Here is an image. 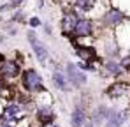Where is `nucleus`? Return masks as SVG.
<instances>
[{"mask_svg":"<svg viewBox=\"0 0 130 127\" xmlns=\"http://www.w3.org/2000/svg\"><path fill=\"white\" fill-rule=\"evenodd\" d=\"M11 21H14V23H23V21H26V16H25V12H23L20 7L16 9V12H14V16H12Z\"/></svg>","mask_w":130,"mask_h":127,"instance_id":"17","label":"nucleus"},{"mask_svg":"<svg viewBox=\"0 0 130 127\" xmlns=\"http://www.w3.org/2000/svg\"><path fill=\"white\" fill-rule=\"evenodd\" d=\"M41 127H60L58 124H56V120L55 122H49V124H44V125H41Z\"/></svg>","mask_w":130,"mask_h":127,"instance_id":"22","label":"nucleus"},{"mask_svg":"<svg viewBox=\"0 0 130 127\" xmlns=\"http://www.w3.org/2000/svg\"><path fill=\"white\" fill-rule=\"evenodd\" d=\"M63 72L69 80V83L72 85V88H83L88 83V76L85 71H81L74 62H67L63 67Z\"/></svg>","mask_w":130,"mask_h":127,"instance_id":"4","label":"nucleus"},{"mask_svg":"<svg viewBox=\"0 0 130 127\" xmlns=\"http://www.w3.org/2000/svg\"><path fill=\"white\" fill-rule=\"evenodd\" d=\"M109 108L111 106H107V104H99L97 108H93L91 115H88L90 117V122L93 124V127L104 125V122H106V118H107V115H109Z\"/></svg>","mask_w":130,"mask_h":127,"instance_id":"14","label":"nucleus"},{"mask_svg":"<svg viewBox=\"0 0 130 127\" xmlns=\"http://www.w3.org/2000/svg\"><path fill=\"white\" fill-rule=\"evenodd\" d=\"M128 94H130V85L125 81H116L111 86H107V90H106V95L109 99H123Z\"/></svg>","mask_w":130,"mask_h":127,"instance_id":"13","label":"nucleus"},{"mask_svg":"<svg viewBox=\"0 0 130 127\" xmlns=\"http://www.w3.org/2000/svg\"><path fill=\"white\" fill-rule=\"evenodd\" d=\"M77 18H79V14L74 9H69V11H65L63 14H62L60 28H62V34H63L65 37H70L72 35V30H74V27L77 23Z\"/></svg>","mask_w":130,"mask_h":127,"instance_id":"10","label":"nucleus"},{"mask_svg":"<svg viewBox=\"0 0 130 127\" xmlns=\"http://www.w3.org/2000/svg\"><path fill=\"white\" fill-rule=\"evenodd\" d=\"M97 32V21L86 18V16H79L77 23L72 30V39H86V37H95Z\"/></svg>","mask_w":130,"mask_h":127,"instance_id":"3","label":"nucleus"},{"mask_svg":"<svg viewBox=\"0 0 130 127\" xmlns=\"http://www.w3.org/2000/svg\"><path fill=\"white\" fill-rule=\"evenodd\" d=\"M25 0H11V5H12V9H18V7H21V4Z\"/></svg>","mask_w":130,"mask_h":127,"instance_id":"20","label":"nucleus"},{"mask_svg":"<svg viewBox=\"0 0 130 127\" xmlns=\"http://www.w3.org/2000/svg\"><path fill=\"white\" fill-rule=\"evenodd\" d=\"M125 23V12L121 11V9H116V7H112V9H107V11H104V14L100 16V20H99V27H102V28H111V30H114L116 27H120V25H123Z\"/></svg>","mask_w":130,"mask_h":127,"instance_id":"5","label":"nucleus"},{"mask_svg":"<svg viewBox=\"0 0 130 127\" xmlns=\"http://www.w3.org/2000/svg\"><path fill=\"white\" fill-rule=\"evenodd\" d=\"M51 81L56 86V90H60V92H63V94L72 92V85L69 83V80H67V76H65L63 67H55V69H53V72H51Z\"/></svg>","mask_w":130,"mask_h":127,"instance_id":"11","label":"nucleus"},{"mask_svg":"<svg viewBox=\"0 0 130 127\" xmlns=\"http://www.w3.org/2000/svg\"><path fill=\"white\" fill-rule=\"evenodd\" d=\"M20 78H21L23 92L28 94V95H37V94H41V92L46 90V86H44V80H42V76H41V72L35 71V69H32V67L21 71Z\"/></svg>","mask_w":130,"mask_h":127,"instance_id":"1","label":"nucleus"},{"mask_svg":"<svg viewBox=\"0 0 130 127\" xmlns=\"http://www.w3.org/2000/svg\"><path fill=\"white\" fill-rule=\"evenodd\" d=\"M130 118L128 109H121V108H109V115L104 122V127H123Z\"/></svg>","mask_w":130,"mask_h":127,"instance_id":"8","label":"nucleus"},{"mask_svg":"<svg viewBox=\"0 0 130 127\" xmlns=\"http://www.w3.org/2000/svg\"><path fill=\"white\" fill-rule=\"evenodd\" d=\"M26 41H28L30 48H32V53H34L35 58L39 60V64H41V65H47V62L51 60V57H49V49H47V46L37 37V34L34 32V28L26 32Z\"/></svg>","mask_w":130,"mask_h":127,"instance_id":"2","label":"nucleus"},{"mask_svg":"<svg viewBox=\"0 0 130 127\" xmlns=\"http://www.w3.org/2000/svg\"><path fill=\"white\" fill-rule=\"evenodd\" d=\"M28 25H30L32 28H39V27H42V20H41L39 16H32V18L28 20Z\"/></svg>","mask_w":130,"mask_h":127,"instance_id":"18","label":"nucleus"},{"mask_svg":"<svg viewBox=\"0 0 130 127\" xmlns=\"http://www.w3.org/2000/svg\"><path fill=\"white\" fill-rule=\"evenodd\" d=\"M0 74L4 76L5 81H14L21 74V64L18 62L16 58H7L5 57L0 62Z\"/></svg>","mask_w":130,"mask_h":127,"instance_id":"7","label":"nucleus"},{"mask_svg":"<svg viewBox=\"0 0 130 127\" xmlns=\"http://www.w3.org/2000/svg\"><path fill=\"white\" fill-rule=\"evenodd\" d=\"M0 127H16V125H11V124H5V122H0Z\"/></svg>","mask_w":130,"mask_h":127,"instance_id":"23","label":"nucleus"},{"mask_svg":"<svg viewBox=\"0 0 130 127\" xmlns=\"http://www.w3.org/2000/svg\"><path fill=\"white\" fill-rule=\"evenodd\" d=\"M100 67H102V71L106 74H109V76H121V74H125V71L120 65L118 58L116 60L114 58H104V60H100Z\"/></svg>","mask_w":130,"mask_h":127,"instance_id":"15","label":"nucleus"},{"mask_svg":"<svg viewBox=\"0 0 130 127\" xmlns=\"http://www.w3.org/2000/svg\"><path fill=\"white\" fill-rule=\"evenodd\" d=\"M95 7H97V0H72V9L77 14L91 12Z\"/></svg>","mask_w":130,"mask_h":127,"instance_id":"16","label":"nucleus"},{"mask_svg":"<svg viewBox=\"0 0 130 127\" xmlns=\"http://www.w3.org/2000/svg\"><path fill=\"white\" fill-rule=\"evenodd\" d=\"M34 120L44 125V124H49V122H55L56 120V113L53 109V104H46V103H34Z\"/></svg>","mask_w":130,"mask_h":127,"instance_id":"6","label":"nucleus"},{"mask_svg":"<svg viewBox=\"0 0 130 127\" xmlns=\"http://www.w3.org/2000/svg\"><path fill=\"white\" fill-rule=\"evenodd\" d=\"M74 53L81 62H100L99 57V49L93 44H76L74 46Z\"/></svg>","mask_w":130,"mask_h":127,"instance_id":"9","label":"nucleus"},{"mask_svg":"<svg viewBox=\"0 0 130 127\" xmlns=\"http://www.w3.org/2000/svg\"><path fill=\"white\" fill-rule=\"evenodd\" d=\"M88 120L86 108L83 103H76V106L70 111V127H85Z\"/></svg>","mask_w":130,"mask_h":127,"instance_id":"12","label":"nucleus"},{"mask_svg":"<svg viewBox=\"0 0 130 127\" xmlns=\"http://www.w3.org/2000/svg\"><path fill=\"white\" fill-rule=\"evenodd\" d=\"M0 99H2V86H0Z\"/></svg>","mask_w":130,"mask_h":127,"instance_id":"24","label":"nucleus"},{"mask_svg":"<svg viewBox=\"0 0 130 127\" xmlns=\"http://www.w3.org/2000/svg\"><path fill=\"white\" fill-rule=\"evenodd\" d=\"M12 9V5L11 4H2L0 5V12H5V11H11Z\"/></svg>","mask_w":130,"mask_h":127,"instance_id":"21","label":"nucleus"},{"mask_svg":"<svg viewBox=\"0 0 130 127\" xmlns=\"http://www.w3.org/2000/svg\"><path fill=\"white\" fill-rule=\"evenodd\" d=\"M5 32H7V35H11V37H12V35H16V34H18V28H16V27H12V25L9 23V25H5Z\"/></svg>","mask_w":130,"mask_h":127,"instance_id":"19","label":"nucleus"}]
</instances>
